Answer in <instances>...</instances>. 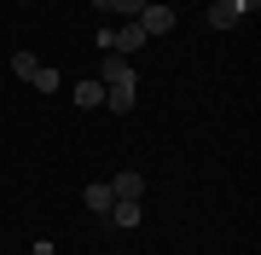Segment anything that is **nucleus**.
<instances>
[{
    "instance_id": "nucleus-6",
    "label": "nucleus",
    "mask_w": 261,
    "mask_h": 255,
    "mask_svg": "<svg viewBox=\"0 0 261 255\" xmlns=\"http://www.w3.org/2000/svg\"><path fill=\"white\" fill-rule=\"evenodd\" d=\"M82 203L93 209V215H111V203H116V197H111V180H93V186L82 191Z\"/></svg>"
},
{
    "instance_id": "nucleus-9",
    "label": "nucleus",
    "mask_w": 261,
    "mask_h": 255,
    "mask_svg": "<svg viewBox=\"0 0 261 255\" xmlns=\"http://www.w3.org/2000/svg\"><path fill=\"white\" fill-rule=\"evenodd\" d=\"M75 104H82V110L105 104V81H75Z\"/></svg>"
},
{
    "instance_id": "nucleus-5",
    "label": "nucleus",
    "mask_w": 261,
    "mask_h": 255,
    "mask_svg": "<svg viewBox=\"0 0 261 255\" xmlns=\"http://www.w3.org/2000/svg\"><path fill=\"white\" fill-rule=\"evenodd\" d=\"M244 12L232 6V0H209V29H238Z\"/></svg>"
},
{
    "instance_id": "nucleus-12",
    "label": "nucleus",
    "mask_w": 261,
    "mask_h": 255,
    "mask_svg": "<svg viewBox=\"0 0 261 255\" xmlns=\"http://www.w3.org/2000/svg\"><path fill=\"white\" fill-rule=\"evenodd\" d=\"M232 6H238V12H244V18H250V12H255V6H261V0H232Z\"/></svg>"
},
{
    "instance_id": "nucleus-10",
    "label": "nucleus",
    "mask_w": 261,
    "mask_h": 255,
    "mask_svg": "<svg viewBox=\"0 0 261 255\" xmlns=\"http://www.w3.org/2000/svg\"><path fill=\"white\" fill-rule=\"evenodd\" d=\"M99 12H116V18H140L145 12V0H93Z\"/></svg>"
},
{
    "instance_id": "nucleus-1",
    "label": "nucleus",
    "mask_w": 261,
    "mask_h": 255,
    "mask_svg": "<svg viewBox=\"0 0 261 255\" xmlns=\"http://www.w3.org/2000/svg\"><path fill=\"white\" fill-rule=\"evenodd\" d=\"M145 41H151V35H145V29L134 23V18H122L116 29H99V47H105V52H122V58H134V52L145 47Z\"/></svg>"
},
{
    "instance_id": "nucleus-7",
    "label": "nucleus",
    "mask_w": 261,
    "mask_h": 255,
    "mask_svg": "<svg viewBox=\"0 0 261 255\" xmlns=\"http://www.w3.org/2000/svg\"><path fill=\"white\" fill-rule=\"evenodd\" d=\"M140 191H145V174H134V168L111 174V197H140Z\"/></svg>"
},
{
    "instance_id": "nucleus-11",
    "label": "nucleus",
    "mask_w": 261,
    "mask_h": 255,
    "mask_svg": "<svg viewBox=\"0 0 261 255\" xmlns=\"http://www.w3.org/2000/svg\"><path fill=\"white\" fill-rule=\"evenodd\" d=\"M35 64H41L35 52H23V47L12 52V76H18V81H29V76H35Z\"/></svg>"
},
{
    "instance_id": "nucleus-13",
    "label": "nucleus",
    "mask_w": 261,
    "mask_h": 255,
    "mask_svg": "<svg viewBox=\"0 0 261 255\" xmlns=\"http://www.w3.org/2000/svg\"><path fill=\"white\" fill-rule=\"evenodd\" d=\"M18 6H29V0H18Z\"/></svg>"
},
{
    "instance_id": "nucleus-2",
    "label": "nucleus",
    "mask_w": 261,
    "mask_h": 255,
    "mask_svg": "<svg viewBox=\"0 0 261 255\" xmlns=\"http://www.w3.org/2000/svg\"><path fill=\"white\" fill-rule=\"evenodd\" d=\"M99 81H105V87H134L140 76H134V64H128L122 52H105V70H99Z\"/></svg>"
},
{
    "instance_id": "nucleus-8",
    "label": "nucleus",
    "mask_w": 261,
    "mask_h": 255,
    "mask_svg": "<svg viewBox=\"0 0 261 255\" xmlns=\"http://www.w3.org/2000/svg\"><path fill=\"white\" fill-rule=\"evenodd\" d=\"M29 87H35V93H58V87H64V76H58L53 64H35V76H29Z\"/></svg>"
},
{
    "instance_id": "nucleus-3",
    "label": "nucleus",
    "mask_w": 261,
    "mask_h": 255,
    "mask_svg": "<svg viewBox=\"0 0 261 255\" xmlns=\"http://www.w3.org/2000/svg\"><path fill=\"white\" fill-rule=\"evenodd\" d=\"M134 23H140L145 35H168V29H174V6H151V0H145V12Z\"/></svg>"
},
{
    "instance_id": "nucleus-4",
    "label": "nucleus",
    "mask_w": 261,
    "mask_h": 255,
    "mask_svg": "<svg viewBox=\"0 0 261 255\" xmlns=\"http://www.w3.org/2000/svg\"><path fill=\"white\" fill-rule=\"evenodd\" d=\"M145 220V209H140V197H116L111 203V226H122V232H134Z\"/></svg>"
}]
</instances>
